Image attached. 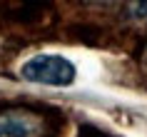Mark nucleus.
I'll use <instances>...</instances> for the list:
<instances>
[{"label":"nucleus","mask_w":147,"mask_h":137,"mask_svg":"<svg viewBox=\"0 0 147 137\" xmlns=\"http://www.w3.org/2000/svg\"><path fill=\"white\" fill-rule=\"evenodd\" d=\"M20 75L28 82L50 85V87H70L78 77V67L62 55H35L20 67Z\"/></svg>","instance_id":"obj_1"},{"label":"nucleus","mask_w":147,"mask_h":137,"mask_svg":"<svg viewBox=\"0 0 147 137\" xmlns=\"http://www.w3.org/2000/svg\"><path fill=\"white\" fill-rule=\"evenodd\" d=\"M42 120L30 112H3L0 115V137H40Z\"/></svg>","instance_id":"obj_2"},{"label":"nucleus","mask_w":147,"mask_h":137,"mask_svg":"<svg viewBox=\"0 0 147 137\" xmlns=\"http://www.w3.org/2000/svg\"><path fill=\"white\" fill-rule=\"evenodd\" d=\"M127 13L135 15L137 20H145V18H147V3H132L130 8H127Z\"/></svg>","instance_id":"obj_3"},{"label":"nucleus","mask_w":147,"mask_h":137,"mask_svg":"<svg viewBox=\"0 0 147 137\" xmlns=\"http://www.w3.org/2000/svg\"><path fill=\"white\" fill-rule=\"evenodd\" d=\"M142 60H145V65H147V45H145V50H142Z\"/></svg>","instance_id":"obj_4"}]
</instances>
